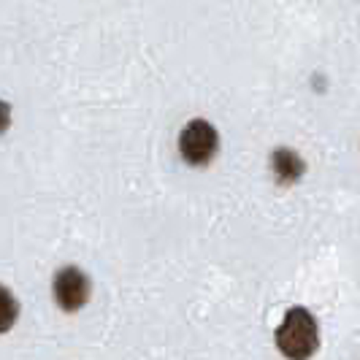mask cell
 Wrapping results in <instances>:
<instances>
[{
	"mask_svg": "<svg viewBox=\"0 0 360 360\" xmlns=\"http://www.w3.org/2000/svg\"><path fill=\"white\" fill-rule=\"evenodd\" d=\"M323 328L309 307H290L274 330V347L285 360H311L320 352Z\"/></svg>",
	"mask_w": 360,
	"mask_h": 360,
	"instance_id": "obj_1",
	"label": "cell"
},
{
	"mask_svg": "<svg viewBox=\"0 0 360 360\" xmlns=\"http://www.w3.org/2000/svg\"><path fill=\"white\" fill-rule=\"evenodd\" d=\"M92 295V282L90 276L79 266H63V269L54 274L52 279V298L54 304L68 311V314H76L90 304Z\"/></svg>",
	"mask_w": 360,
	"mask_h": 360,
	"instance_id": "obj_2",
	"label": "cell"
},
{
	"mask_svg": "<svg viewBox=\"0 0 360 360\" xmlns=\"http://www.w3.org/2000/svg\"><path fill=\"white\" fill-rule=\"evenodd\" d=\"M219 149V136L212 122L206 120H193L190 125L181 130L179 136V152L184 162L190 165H209L214 160Z\"/></svg>",
	"mask_w": 360,
	"mask_h": 360,
	"instance_id": "obj_3",
	"label": "cell"
},
{
	"mask_svg": "<svg viewBox=\"0 0 360 360\" xmlns=\"http://www.w3.org/2000/svg\"><path fill=\"white\" fill-rule=\"evenodd\" d=\"M271 168H274V176L282 181V184H295V181L304 176V171H307L301 155L288 149V146H282V149H276L271 155Z\"/></svg>",
	"mask_w": 360,
	"mask_h": 360,
	"instance_id": "obj_4",
	"label": "cell"
},
{
	"mask_svg": "<svg viewBox=\"0 0 360 360\" xmlns=\"http://www.w3.org/2000/svg\"><path fill=\"white\" fill-rule=\"evenodd\" d=\"M19 320V301L14 298V292L0 285V333H8Z\"/></svg>",
	"mask_w": 360,
	"mask_h": 360,
	"instance_id": "obj_5",
	"label": "cell"
},
{
	"mask_svg": "<svg viewBox=\"0 0 360 360\" xmlns=\"http://www.w3.org/2000/svg\"><path fill=\"white\" fill-rule=\"evenodd\" d=\"M11 125V106L6 101H0V133H6Z\"/></svg>",
	"mask_w": 360,
	"mask_h": 360,
	"instance_id": "obj_6",
	"label": "cell"
}]
</instances>
